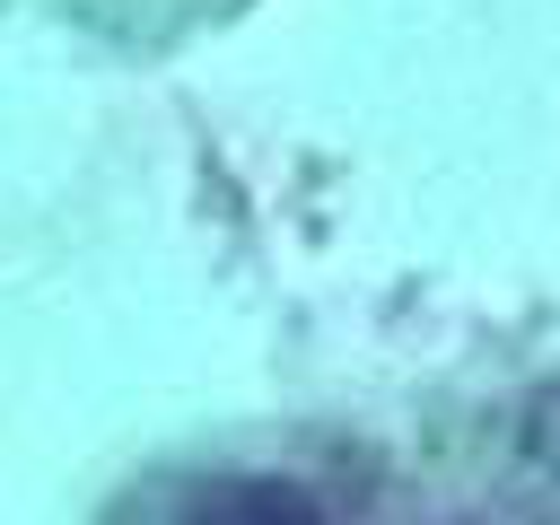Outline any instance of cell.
I'll return each instance as SVG.
<instances>
[{
    "label": "cell",
    "mask_w": 560,
    "mask_h": 525,
    "mask_svg": "<svg viewBox=\"0 0 560 525\" xmlns=\"http://www.w3.org/2000/svg\"><path fill=\"white\" fill-rule=\"evenodd\" d=\"M236 9H254V0H0V18H44V26L96 35V44H114V52L192 44V35L228 26Z\"/></svg>",
    "instance_id": "6da1fadb"
}]
</instances>
